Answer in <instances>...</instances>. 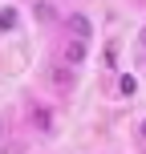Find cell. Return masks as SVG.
I'll return each instance as SVG.
<instances>
[{
  "label": "cell",
  "mask_w": 146,
  "mask_h": 154,
  "mask_svg": "<svg viewBox=\"0 0 146 154\" xmlns=\"http://www.w3.org/2000/svg\"><path fill=\"white\" fill-rule=\"evenodd\" d=\"M65 57H69V65H77V61L85 57V41H73V45L65 49Z\"/></svg>",
  "instance_id": "cell-1"
},
{
  "label": "cell",
  "mask_w": 146,
  "mask_h": 154,
  "mask_svg": "<svg viewBox=\"0 0 146 154\" xmlns=\"http://www.w3.org/2000/svg\"><path fill=\"white\" fill-rule=\"evenodd\" d=\"M69 24H73V32H77V37H81V41L89 37V20H85V16H73Z\"/></svg>",
  "instance_id": "cell-2"
},
{
  "label": "cell",
  "mask_w": 146,
  "mask_h": 154,
  "mask_svg": "<svg viewBox=\"0 0 146 154\" xmlns=\"http://www.w3.org/2000/svg\"><path fill=\"white\" fill-rule=\"evenodd\" d=\"M37 16H41V20H53L57 12H53V4H45V0H41V4H37Z\"/></svg>",
  "instance_id": "cell-3"
},
{
  "label": "cell",
  "mask_w": 146,
  "mask_h": 154,
  "mask_svg": "<svg viewBox=\"0 0 146 154\" xmlns=\"http://www.w3.org/2000/svg\"><path fill=\"white\" fill-rule=\"evenodd\" d=\"M16 24V16H12V8H4V12H0V29H12Z\"/></svg>",
  "instance_id": "cell-4"
},
{
  "label": "cell",
  "mask_w": 146,
  "mask_h": 154,
  "mask_svg": "<svg viewBox=\"0 0 146 154\" xmlns=\"http://www.w3.org/2000/svg\"><path fill=\"white\" fill-rule=\"evenodd\" d=\"M118 89H122V93H134V89H138V81H134V77H122V81H118Z\"/></svg>",
  "instance_id": "cell-5"
},
{
  "label": "cell",
  "mask_w": 146,
  "mask_h": 154,
  "mask_svg": "<svg viewBox=\"0 0 146 154\" xmlns=\"http://www.w3.org/2000/svg\"><path fill=\"white\" fill-rule=\"evenodd\" d=\"M138 45H142V49H146V29H142V32H138Z\"/></svg>",
  "instance_id": "cell-6"
},
{
  "label": "cell",
  "mask_w": 146,
  "mask_h": 154,
  "mask_svg": "<svg viewBox=\"0 0 146 154\" xmlns=\"http://www.w3.org/2000/svg\"><path fill=\"white\" fill-rule=\"evenodd\" d=\"M138 134H142V142H146V122H142V126H138Z\"/></svg>",
  "instance_id": "cell-7"
}]
</instances>
